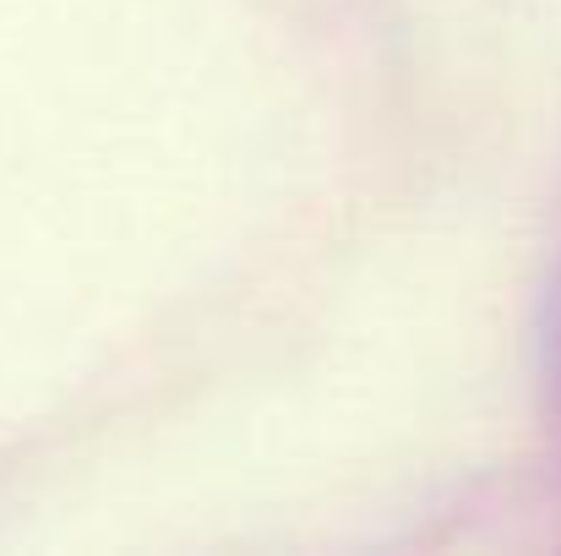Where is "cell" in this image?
<instances>
[{
  "mask_svg": "<svg viewBox=\"0 0 561 556\" xmlns=\"http://www.w3.org/2000/svg\"><path fill=\"white\" fill-rule=\"evenodd\" d=\"M551 387L561 404V295H557V317H551Z\"/></svg>",
  "mask_w": 561,
  "mask_h": 556,
  "instance_id": "obj_1",
  "label": "cell"
}]
</instances>
